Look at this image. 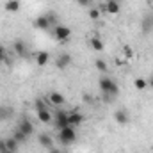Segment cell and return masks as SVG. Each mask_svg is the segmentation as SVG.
<instances>
[{
  "instance_id": "6da1fadb",
  "label": "cell",
  "mask_w": 153,
  "mask_h": 153,
  "mask_svg": "<svg viewBox=\"0 0 153 153\" xmlns=\"http://www.w3.org/2000/svg\"><path fill=\"white\" fill-rule=\"evenodd\" d=\"M98 85H100V91L103 93V98H107V100H111L112 96H116L119 93V85L116 84L111 76H105V75L100 76Z\"/></svg>"
},
{
  "instance_id": "7a4b0ae2",
  "label": "cell",
  "mask_w": 153,
  "mask_h": 153,
  "mask_svg": "<svg viewBox=\"0 0 153 153\" xmlns=\"http://www.w3.org/2000/svg\"><path fill=\"white\" fill-rule=\"evenodd\" d=\"M59 141L62 143V144H71V143H75L76 141V130L75 126H64V128H61L59 130Z\"/></svg>"
},
{
  "instance_id": "3957f363",
  "label": "cell",
  "mask_w": 153,
  "mask_h": 153,
  "mask_svg": "<svg viewBox=\"0 0 153 153\" xmlns=\"http://www.w3.org/2000/svg\"><path fill=\"white\" fill-rule=\"evenodd\" d=\"M53 22H55V14H53V13H50V14H41V16H38V18L34 20V27L39 29V30H48Z\"/></svg>"
},
{
  "instance_id": "277c9868",
  "label": "cell",
  "mask_w": 153,
  "mask_h": 153,
  "mask_svg": "<svg viewBox=\"0 0 153 153\" xmlns=\"http://www.w3.org/2000/svg\"><path fill=\"white\" fill-rule=\"evenodd\" d=\"M52 36L57 39V41L64 43V41H68V39L71 38V29H70V27H66V25H57V27L53 29Z\"/></svg>"
},
{
  "instance_id": "5b68a950",
  "label": "cell",
  "mask_w": 153,
  "mask_h": 153,
  "mask_svg": "<svg viewBox=\"0 0 153 153\" xmlns=\"http://www.w3.org/2000/svg\"><path fill=\"white\" fill-rule=\"evenodd\" d=\"M16 128H18V130H20V132H23V134H25V135H27V137H29V135H32V134H34V125H32V123H30V121H29V119H27V117H22V119H20V123H18V126H16Z\"/></svg>"
},
{
  "instance_id": "8992f818",
  "label": "cell",
  "mask_w": 153,
  "mask_h": 153,
  "mask_svg": "<svg viewBox=\"0 0 153 153\" xmlns=\"http://www.w3.org/2000/svg\"><path fill=\"white\" fill-rule=\"evenodd\" d=\"M71 62H73L71 55H70V53H62V55H59V57H57V61H55V66H57L59 70H66V68H68Z\"/></svg>"
},
{
  "instance_id": "52a82bcc",
  "label": "cell",
  "mask_w": 153,
  "mask_h": 153,
  "mask_svg": "<svg viewBox=\"0 0 153 153\" xmlns=\"http://www.w3.org/2000/svg\"><path fill=\"white\" fill-rule=\"evenodd\" d=\"M102 11H105L107 14H119L121 11V2H105Z\"/></svg>"
},
{
  "instance_id": "ba28073f",
  "label": "cell",
  "mask_w": 153,
  "mask_h": 153,
  "mask_svg": "<svg viewBox=\"0 0 153 153\" xmlns=\"http://www.w3.org/2000/svg\"><path fill=\"white\" fill-rule=\"evenodd\" d=\"M34 61H36V64H38L39 68H43V66H46V64H48V61H50V53H48V52H45V50L36 52Z\"/></svg>"
},
{
  "instance_id": "9c48e42d",
  "label": "cell",
  "mask_w": 153,
  "mask_h": 153,
  "mask_svg": "<svg viewBox=\"0 0 153 153\" xmlns=\"http://www.w3.org/2000/svg\"><path fill=\"white\" fill-rule=\"evenodd\" d=\"M48 102L52 103V105H55V107H59V105H64V102H66V98L61 94V93H57V91H52L50 94H48Z\"/></svg>"
},
{
  "instance_id": "30bf717a",
  "label": "cell",
  "mask_w": 153,
  "mask_h": 153,
  "mask_svg": "<svg viewBox=\"0 0 153 153\" xmlns=\"http://www.w3.org/2000/svg\"><path fill=\"white\" fill-rule=\"evenodd\" d=\"M38 141H39V144L43 146V148H46V150H50L52 146H53V139L46 134V132H41L38 135Z\"/></svg>"
},
{
  "instance_id": "8fae6325",
  "label": "cell",
  "mask_w": 153,
  "mask_h": 153,
  "mask_svg": "<svg viewBox=\"0 0 153 153\" xmlns=\"http://www.w3.org/2000/svg\"><path fill=\"white\" fill-rule=\"evenodd\" d=\"M114 119H116L117 125H126V123L130 121V116H128V112H126L125 109H119V111L114 112Z\"/></svg>"
},
{
  "instance_id": "7c38bea8",
  "label": "cell",
  "mask_w": 153,
  "mask_h": 153,
  "mask_svg": "<svg viewBox=\"0 0 153 153\" xmlns=\"http://www.w3.org/2000/svg\"><path fill=\"white\" fill-rule=\"evenodd\" d=\"M4 9L7 13H18L22 9V0H7L4 4Z\"/></svg>"
},
{
  "instance_id": "4fadbf2b",
  "label": "cell",
  "mask_w": 153,
  "mask_h": 153,
  "mask_svg": "<svg viewBox=\"0 0 153 153\" xmlns=\"http://www.w3.org/2000/svg\"><path fill=\"white\" fill-rule=\"evenodd\" d=\"M55 123H57V128L61 130V128H64V126H70V121H68V112H62V111H59L57 114H55Z\"/></svg>"
},
{
  "instance_id": "5bb4252c",
  "label": "cell",
  "mask_w": 153,
  "mask_h": 153,
  "mask_svg": "<svg viewBox=\"0 0 153 153\" xmlns=\"http://www.w3.org/2000/svg\"><path fill=\"white\" fill-rule=\"evenodd\" d=\"M68 121H70V125H71V126H78V125H82V123H84V116L80 114L78 111H73V112H70V114H68Z\"/></svg>"
},
{
  "instance_id": "9a60e30c",
  "label": "cell",
  "mask_w": 153,
  "mask_h": 153,
  "mask_svg": "<svg viewBox=\"0 0 153 153\" xmlns=\"http://www.w3.org/2000/svg\"><path fill=\"white\" fill-rule=\"evenodd\" d=\"M13 48H14L16 55H20V57H25V55H27V45H25L22 39H16V41L13 43Z\"/></svg>"
},
{
  "instance_id": "2e32d148",
  "label": "cell",
  "mask_w": 153,
  "mask_h": 153,
  "mask_svg": "<svg viewBox=\"0 0 153 153\" xmlns=\"http://www.w3.org/2000/svg\"><path fill=\"white\" fill-rule=\"evenodd\" d=\"M89 46L94 50V52H102L103 48H105V45H103V41L98 38V36H91L89 38Z\"/></svg>"
},
{
  "instance_id": "e0dca14e",
  "label": "cell",
  "mask_w": 153,
  "mask_h": 153,
  "mask_svg": "<svg viewBox=\"0 0 153 153\" xmlns=\"http://www.w3.org/2000/svg\"><path fill=\"white\" fill-rule=\"evenodd\" d=\"M38 119L41 123H50L53 119V116H52V112L48 109H43V111H38Z\"/></svg>"
},
{
  "instance_id": "ac0fdd59",
  "label": "cell",
  "mask_w": 153,
  "mask_h": 153,
  "mask_svg": "<svg viewBox=\"0 0 153 153\" xmlns=\"http://www.w3.org/2000/svg\"><path fill=\"white\" fill-rule=\"evenodd\" d=\"M4 143H5V148L7 150H11V152H16L18 153V148H20V143L14 139V137H9V139H4Z\"/></svg>"
},
{
  "instance_id": "d6986e66",
  "label": "cell",
  "mask_w": 153,
  "mask_h": 153,
  "mask_svg": "<svg viewBox=\"0 0 153 153\" xmlns=\"http://www.w3.org/2000/svg\"><path fill=\"white\" fill-rule=\"evenodd\" d=\"M134 87L137 91H144L148 87V80H144L143 76H137V78H134Z\"/></svg>"
},
{
  "instance_id": "ffe728a7",
  "label": "cell",
  "mask_w": 153,
  "mask_h": 153,
  "mask_svg": "<svg viewBox=\"0 0 153 153\" xmlns=\"http://www.w3.org/2000/svg\"><path fill=\"white\" fill-rule=\"evenodd\" d=\"M94 66H96V70L102 71V73H107V70H109V66H107V62H105L103 59H96V61H94Z\"/></svg>"
},
{
  "instance_id": "44dd1931",
  "label": "cell",
  "mask_w": 153,
  "mask_h": 153,
  "mask_svg": "<svg viewBox=\"0 0 153 153\" xmlns=\"http://www.w3.org/2000/svg\"><path fill=\"white\" fill-rule=\"evenodd\" d=\"M143 29H144V32H150V30H152L153 29V16H146V18H144Z\"/></svg>"
},
{
  "instance_id": "7402d4cb",
  "label": "cell",
  "mask_w": 153,
  "mask_h": 153,
  "mask_svg": "<svg viewBox=\"0 0 153 153\" xmlns=\"http://www.w3.org/2000/svg\"><path fill=\"white\" fill-rule=\"evenodd\" d=\"M87 14H89V18H91L93 22H98V20H100V9H98V7H91Z\"/></svg>"
},
{
  "instance_id": "603a6c76",
  "label": "cell",
  "mask_w": 153,
  "mask_h": 153,
  "mask_svg": "<svg viewBox=\"0 0 153 153\" xmlns=\"http://www.w3.org/2000/svg\"><path fill=\"white\" fill-rule=\"evenodd\" d=\"M13 137H14V139H16V141H18V143H20V144H22V143H25V141H27V135H25V134H23V132H20V130H18V128H14V134H13Z\"/></svg>"
},
{
  "instance_id": "cb8c5ba5",
  "label": "cell",
  "mask_w": 153,
  "mask_h": 153,
  "mask_svg": "<svg viewBox=\"0 0 153 153\" xmlns=\"http://www.w3.org/2000/svg\"><path fill=\"white\" fill-rule=\"evenodd\" d=\"M34 107H36V111H43V109H48V107H46V102H45V100H36V102H34Z\"/></svg>"
},
{
  "instance_id": "d4e9b609",
  "label": "cell",
  "mask_w": 153,
  "mask_h": 153,
  "mask_svg": "<svg viewBox=\"0 0 153 153\" xmlns=\"http://www.w3.org/2000/svg\"><path fill=\"white\" fill-rule=\"evenodd\" d=\"M4 61H7V55H5V48L0 45V64H2Z\"/></svg>"
},
{
  "instance_id": "484cf974",
  "label": "cell",
  "mask_w": 153,
  "mask_h": 153,
  "mask_svg": "<svg viewBox=\"0 0 153 153\" xmlns=\"http://www.w3.org/2000/svg\"><path fill=\"white\" fill-rule=\"evenodd\" d=\"M123 53H125L128 59H130V57H134V52H132V48H130V46H125V48H123Z\"/></svg>"
},
{
  "instance_id": "4316f807",
  "label": "cell",
  "mask_w": 153,
  "mask_h": 153,
  "mask_svg": "<svg viewBox=\"0 0 153 153\" xmlns=\"http://www.w3.org/2000/svg\"><path fill=\"white\" fill-rule=\"evenodd\" d=\"M76 4H78L80 7H89V5H91V0H76Z\"/></svg>"
},
{
  "instance_id": "83f0119b",
  "label": "cell",
  "mask_w": 153,
  "mask_h": 153,
  "mask_svg": "<svg viewBox=\"0 0 153 153\" xmlns=\"http://www.w3.org/2000/svg\"><path fill=\"white\" fill-rule=\"evenodd\" d=\"M48 153H62V152H61L59 148H55V146H52V148L48 150Z\"/></svg>"
},
{
  "instance_id": "f1b7e54d",
  "label": "cell",
  "mask_w": 153,
  "mask_h": 153,
  "mask_svg": "<svg viewBox=\"0 0 153 153\" xmlns=\"http://www.w3.org/2000/svg\"><path fill=\"white\" fill-rule=\"evenodd\" d=\"M5 150H7V148H5V143H4V141L0 139V153H2V152H5Z\"/></svg>"
},
{
  "instance_id": "f546056e",
  "label": "cell",
  "mask_w": 153,
  "mask_h": 153,
  "mask_svg": "<svg viewBox=\"0 0 153 153\" xmlns=\"http://www.w3.org/2000/svg\"><path fill=\"white\" fill-rule=\"evenodd\" d=\"M148 85H150V87L153 89V75L150 76V78H148Z\"/></svg>"
},
{
  "instance_id": "4dcf8cb0",
  "label": "cell",
  "mask_w": 153,
  "mask_h": 153,
  "mask_svg": "<svg viewBox=\"0 0 153 153\" xmlns=\"http://www.w3.org/2000/svg\"><path fill=\"white\" fill-rule=\"evenodd\" d=\"M2 153H16V152H11V150H5V152H2Z\"/></svg>"
},
{
  "instance_id": "1f68e13d",
  "label": "cell",
  "mask_w": 153,
  "mask_h": 153,
  "mask_svg": "<svg viewBox=\"0 0 153 153\" xmlns=\"http://www.w3.org/2000/svg\"><path fill=\"white\" fill-rule=\"evenodd\" d=\"M105 2H121V0H105Z\"/></svg>"
},
{
  "instance_id": "d6a6232c",
  "label": "cell",
  "mask_w": 153,
  "mask_h": 153,
  "mask_svg": "<svg viewBox=\"0 0 153 153\" xmlns=\"http://www.w3.org/2000/svg\"><path fill=\"white\" fill-rule=\"evenodd\" d=\"M152 9H153V2H152Z\"/></svg>"
}]
</instances>
